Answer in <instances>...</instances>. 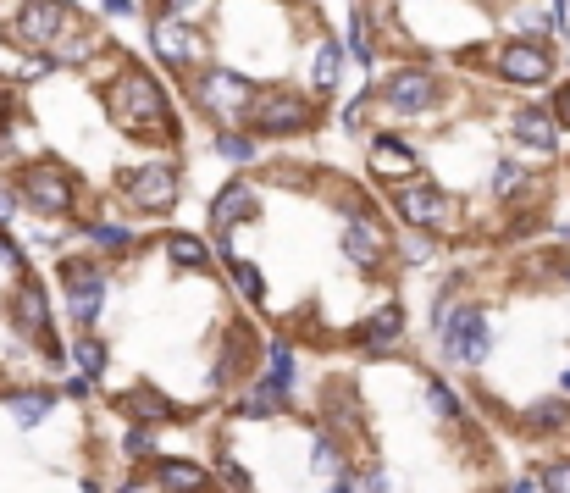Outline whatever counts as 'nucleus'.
<instances>
[{
  "label": "nucleus",
  "mask_w": 570,
  "mask_h": 493,
  "mask_svg": "<svg viewBox=\"0 0 570 493\" xmlns=\"http://www.w3.org/2000/svg\"><path fill=\"white\" fill-rule=\"evenodd\" d=\"M499 73L510 78V84H548V73H554V56H548L537 39H510V45L499 50Z\"/></svg>",
  "instance_id": "f8f14e48"
},
{
  "label": "nucleus",
  "mask_w": 570,
  "mask_h": 493,
  "mask_svg": "<svg viewBox=\"0 0 570 493\" xmlns=\"http://www.w3.org/2000/svg\"><path fill=\"white\" fill-rule=\"evenodd\" d=\"M122 410H128V416L139 421V427H167V421H183V416H178V405H172V399L161 394V388H150V383L133 388V394L122 399Z\"/></svg>",
  "instance_id": "a211bd4d"
},
{
  "label": "nucleus",
  "mask_w": 570,
  "mask_h": 493,
  "mask_svg": "<svg viewBox=\"0 0 570 493\" xmlns=\"http://www.w3.org/2000/svg\"><path fill=\"white\" fill-rule=\"evenodd\" d=\"M360 488H366V493H382V488H388V471H382V466H366V471H360Z\"/></svg>",
  "instance_id": "e433bc0d"
},
{
  "label": "nucleus",
  "mask_w": 570,
  "mask_h": 493,
  "mask_svg": "<svg viewBox=\"0 0 570 493\" xmlns=\"http://www.w3.org/2000/svg\"><path fill=\"white\" fill-rule=\"evenodd\" d=\"M12 217H17V189L0 183V222H12Z\"/></svg>",
  "instance_id": "ea45409f"
},
{
  "label": "nucleus",
  "mask_w": 570,
  "mask_h": 493,
  "mask_svg": "<svg viewBox=\"0 0 570 493\" xmlns=\"http://www.w3.org/2000/svg\"><path fill=\"white\" fill-rule=\"evenodd\" d=\"M61 294H67V311L78 327H89L106 305V272L95 261H61Z\"/></svg>",
  "instance_id": "6e6552de"
},
{
  "label": "nucleus",
  "mask_w": 570,
  "mask_h": 493,
  "mask_svg": "<svg viewBox=\"0 0 570 493\" xmlns=\"http://www.w3.org/2000/svg\"><path fill=\"white\" fill-rule=\"evenodd\" d=\"M17 194L34 205L39 217H67L72 205H78V183H72V172L56 167V161H34V167H23Z\"/></svg>",
  "instance_id": "7ed1b4c3"
},
{
  "label": "nucleus",
  "mask_w": 570,
  "mask_h": 493,
  "mask_svg": "<svg viewBox=\"0 0 570 493\" xmlns=\"http://www.w3.org/2000/svg\"><path fill=\"white\" fill-rule=\"evenodd\" d=\"M310 122H316V106L299 95H261L255 100V128L272 133V139H283V133H305Z\"/></svg>",
  "instance_id": "9b49d317"
},
{
  "label": "nucleus",
  "mask_w": 570,
  "mask_h": 493,
  "mask_svg": "<svg viewBox=\"0 0 570 493\" xmlns=\"http://www.w3.org/2000/svg\"><path fill=\"white\" fill-rule=\"evenodd\" d=\"M122 455H128V460H155V433L133 421L128 433H122Z\"/></svg>",
  "instance_id": "72a5a7b5"
},
{
  "label": "nucleus",
  "mask_w": 570,
  "mask_h": 493,
  "mask_svg": "<svg viewBox=\"0 0 570 493\" xmlns=\"http://www.w3.org/2000/svg\"><path fill=\"white\" fill-rule=\"evenodd\" d=\"M504 493H537V482H532V477H521V482H510Z\"/></svg>",
  "instance_id": "c03bdc74"
},
{
  "label": "nucleus",
  "mask_w": 570,
  "mask_h": 493,
  "mask_svg": "<svg viewBox=\"0 0 570 493\" xmlns=\"http://www.w3.org/2000/svg\"><path fill=\"white\" fill-rule=\"evenodd\" d=\"M89 50H95V34H61L56 45H50V61L78 67V61H89Z\"/></svg>",
  "instance_id": "cd10ccee"
},
{
  "label": "nucleus",
  "mask_w": 570,
  "mask_h": 493,
  "mask_svg": "<svg viewBox=\"0 0 570 493\" xmlns=\"http://www.w3.org/2000/svg\"><path fill=\"white\" fill-rule=\"evenodd\" d=\"M233 289L244 294L250 305H266V283H261V266L250 261H233Z\"/></svg>",
  "instance_id": "c756f323"
},
{
  "label": "nucleus",
  "mask_w": 570,
  "mask_h": 493,
  "mask_svg": "<svg viewBox=\"0 0 570 493\" xmlns=\"http://www.w3.org/2000/svg\"><path fill=\"white\" fill-rule=\"evenodd\" d=\"M404 255H410V261H427L432 244H427V239H404Z\"/></svg>",
  "instance_id": "a19ab883"
},
{
  "label": "nucleus",
  "mask_w": 570,
  "mask_h": 493,
  "mask_svg": "<svg viewBox=\"0 0 570 493\" xmlns=\"http://www.w3.org/2000/svg\"><path fill=\"white\" fill-rule=\"evenodd\" d=\"M6 410H12L17 427H39V421L56 410V394H50V388H34V394H6Z\"/></svg>",
  "instance_id": "4be33fe9"
},
{
  "label": "nucleus",
  "mask_w": 570,
  "mask_h": 493,
  "mask_svg": "<svg viewBox=\"0 0 570 493\" xmlns=\"http://www.w3.org/2000/svg\"><path fill=\"white\" fill-rule=\"evenodd\" d=\"M366 167H371V178H382V183H404L410 172L421 167V156L404 139H393V133H382L377 145H371V156H366Z\"/></svg>",
  "instance_id": "2eb2a0df"
},
{
  "label": "nucleus",
  "mask_w": 570,
  "mask_h": 493,
  "mask_svg": "<svg viewBox=\"0 0 570 493\" xmlns=\"http://www.w3.org/2000/svg\"><path fill=\"white\" fill-rule=\"evenodd\" d=\"M277 410H288V394L272 383H255L250 394L238 399V416H250V421H266V416H277Z\"/></svg>",
  "instance_id": "5701e85b"
},
{
  "label": "nucleus",
  "mask_w": 570,
  "mask_h": 493,
  "mask_svg": "<svg viewBox=\"0 0 570 493\" xmlns=\"http://www.w3.org/2000/svg\"><path fill=\"white\" fill-rule=\"evenodd\" d=\"M89 250H100V255H122V250H133V233H128V228H117V222H95V228H89Z\"/></svg>",
  "instance_id": "a878e982"
},
{
  "label": "nucleus",
  "mask_w": 570,
  "mask_h": 493,
  "mask_svg": "<svg viewBox=\"0 0 570 493\" xmlns=\"http://www.w3.org/2000/svg\"><path fill=\"white\" fill-rule=\"evenodd\" d=\"M222 488H233V493H250V471L238 466L233 455H222Z\"/></svg>",
  "instance_id": "c9c22d12"
},
{
  "label": "nucleus",
  "mask_w": 570,
  "mask_h": 493,
  "mask_svg": "<svg viewBox=\"0 0 570 493\" xmlns=\"http://www.w3.org/2000/svg\"><path fill=\"white\" fill-rule=\"evenodd\" d=\"M255 84L250 78H238V73H227V67H205L200 73V106L211 111V117H222V122H238V117H255Z\"/></svg>",
  "instance_id": "20e7f679"
},
{
  "label": "nucleus",
  "mask_w": 570,
  "mask_h": 493,
  "mask_svg": "<svg viewBox=\"0 0 570 493\" xmlns=\"http://www.w3.org/2000/svg\"><path fill=\"white\" fill-rule=\"evenodd\" d=\"M393 211H399L410 228H432V233H449L454 228V200L443 189H432V183H399Z\"/></svg>",
  "instance_id": "0eeeda50"
},
{
  "label": "nucleus",
  "mask_w": 570,
  "mask_h": 493,
  "mask_svg": "<svg viewBox=\"0 0 570 493\" xmlns=\"http://www.w3.org/2000/svg\"><path fill=\"white\" fill-rule=\"evenodd\" d=\"M565 394H570V366H565Z\"/></svg>",
  "instance_id": "49530a36"
},
{
  "label": "nucleus",
  "mask_w": 570,
  "mask_h": 493,
  "mask_svg": "<svg viewBox=\"0 0 570 493\" xmlns=\"http://www.w3.org/2000/svg\"><path fill=\"white\" fill-rule=\"evenodd\" d=\"M128 200L139 211H167L178 200V167L172 161H144L139 172H128Z\"/></svg>",
  "instance_id": "9d476101"
},
{
  "label": "nucleus",
  "mask_w": 570,
  "mask_h": 493,
  "mask_svg": "<svg viewBox=\"0 0 570 493\" xmlns=\"http://www.w3.org/2000/svg\"><path fill=\"white\" fill-rule=\"evenodd\" d=\"M404 344V311L399 305H382L377 316H366V327H360V349L366 355H388V349Z\"/></svg>",
  "instance_id": "f3484780"
},
{
  "label": "nucleus",
  "mask_w": 570,
  "mask_h": 493,
  "mask_svg": "<svg viewBox=\"0 0 570 493\" xmlns=\"http://www.w3.org/2000/svg\"><path fill=\"white\" fill-rule=\"evenodd\" d=\"M72 28V12L61 6V0H23L12 17V39L28 50H39V56H50V45H56L61 34Z\"/></svg>",
  "instance_id": "39448f33"
},
{
  "label": "nucleus",
  "mask_w": 570,
  "mask_h": 493,
  "mask_svg": "<svg viewBox=\"0 0 570 493\" xmlns=\"http://www.w3.org/2000/svg\"><path fill=\"white\" fill-rule=\"evenodd\" d=\"M100 6H106L111 17H133V12H139V6H133V0H100Z\"/></svg>",
  "instance_id": "79ce46f5"
},
{
  "label": "nucleus",
  "mask_w": 570,
  "mask_h": 493,
  "mask_svg": "<svg viewBox=\"0 0 570 493\" xmlns=\"http://www.w3.org/2000/svg\"><path fill=\"white\" fill-rule=\"evenodd\" d=\"M427 405L438 410L443 421H465V405H460V394H454L449 383H427Z\"/></svg>",
  "instance_id": "7c9ffc66"
},
{
  "label": "nucleus",
  "mask_w": 570,
  "mask_h": 493,
  "mask_svg": "<svg viewBox=\"0 0 570 493\" xmlns=\"http://www.w3.org/2000/svg\"><path fill=\"white\" fill-rule=\"evenodd\" d=\"M6 311H12V322H17L23 338H39V344L50 338V294L39 289V283H17L12 300H6Z\"/></svg>",
  "instance_id": "ddd939ff"
},
{
  "label": "nucleus",
  "mask_w": 570,
  "mask_h": 493,
  "mask_svg": "<svg viewBox=\"0 0 570 493\" xmlns=\"http://www.w3.org/2000/svg\"><path fill=\"white\" fill-rule=\"evenodd\" d=\"M255 211H261V194H255L250 183H227L211 205V222L216 228H238V222H250Z\"/></svg>",
  "instance_id": "6ab92c4d"
},
{
  "label": "nucleus",
  "mask_w": 570,
  "mask_h": 493,
  "mask_svg": "<svg viewBox=\"0 0 570 493\" xmlns=\"http://www.w3.org/2000/svg\"><path fill=\"white\" fill-rule=\"evenodd\" d=\"M261 383H272V388H283V394H294V349H288V338H277V344H272Z\"/></svg>",
  "instance_id": "393cba45"
},
{
  "label": "nucleus",
  "mask_w": 570,
  "mask_h": 493,
  "mask_svg": "<svg viewBox=\"0 0 570 493\" xmlns=\"http://www.w3.org/2000/svg\"><path fill=\"white\" fill-rule=\"evenodd\" d=\"M510 128H515V139H521L526 150H554L559 145V122H554V111H543V106H521L510 117Z\"/></svg>",
  "instance_id": "dca6fc26"
},
{
  "label": "nucleus",
  "mask_w": 570,
  "mask_h": 493,
  "mask_svg": "<svg viewBox=\"0 0 570 493\" xmlns=\"http://www.w3.org/2000/svg\"><path fill=\"white\" fill-rule=\"evenodd\" d=\"M167 255H172L178 266H205V261H211V255H205V244L189 239V233H172V239H167Z\"/></svg>",
  "instance_id": "2f4dec72"
},
{
  "label": "nucleus",
  "mask_w": 570,
  "mask_h": 493,
  "mask_svg": "<svg viewBox=\"0 0 570 493\" xmlns=\"http://www.w3.org/2000/svg\"><path fill=\"white\" fill-rule=\"evenodd\" d=\"M106 106H111V117H117L128 133H144V139H172V133H178V128H172L167 95H161V84H155L150 73H122L117 84H111Z\"/></svg>",
  "instance_id": "f257e3e1"
},
{
  "label": "nucleus",
  "mask_w": 570,
  "mask_h": 493,
  "mask_svg": "<svg viewBox=\"0 0 570 493\" xmlns=\"http://www.w3.org/2000/svg\"><path fill=\"white\" fill-rule=\"evenodd\" d=\"M72 361H78V372H84V377H100V372H106V344H100L95 333H84L78 344H72Z\"/></svg>",
  "instance_id": "c85d7f7f"
},
{
  "label": "nucleus",
  "mask_w": 570,
  "mask_h": 493,
  "mask_svg": "<svg viewBox=\"0 0 570 493\" xmlns=\"http://www.w3.org/2000/svg\"><path fill=\"white\" fill-rule=\"evenodd\" d=\"M150 45L161 61H172V67H200V61H211V45H205V34L194 23H183V17H155L150 23Z\"/></svg>",
  "instance_id": "423d86ee"
},
{
  "label": "nucleus",
  "mask_w": 570,
  "mask_h": 493,
  "mask_svg": "<svg viewBox=\"0 0 570 493\" xmlns=\"http://www.w3.org/2000/svg\"><path fill=\"white\" fill-rule=\"evenodd\" d=\"M344 255H349V261H360V266H377L382 255H388V233H382L371 217H355L344 228Z\"/></svg>",
  "instance_id": "aec40b11"
},
{
  "label": "nucleus",
  "mask_w": 570,
  "mask_h": 493,
  "mask_svg": "<svg viewBox=\"0 0 570 493\" xmlns=\"http://www.w3.org/2000/svg\"><path fill=\"white\" fill-rule=\"evenodd\" d=\"M216 156L233 161V167H250V161H255V145L244 139V133H222V139H216Z\"/></svg>",
  "instance_id": "473e14b6"
},
{
  "label": "nucleus",
  "mask_w": 570,
  "mask_h": 493,
  "mask_svg": "<svg viewBox=\"0 0 570 493\" xmlns=\"http://www.w3.org/2000/svg\"><path fill=\"white\" fill-rule=\"evenodd\" d=\"M554 122L570 128V84H559V95H554Z\"/></svg>",
  "instance_id": "4c0bfd02"
},
{
  "label": "nucleus",
  "mask_w": 570,
  "mask_h": 493,
  "mask_svg": "<svg viewBox=\"0 0 570 493\" xmlns=\"http://www.w3.org/2000/svg\"><path fill=\"white\" fill-rule=\"evenodd\" d=\"M432 322H438V344L449 361H487V349H493V322H487V311H476V305L454 300V294H443L438 311H432Z\"/></svg>",
  "instance_id": "f03ea898"
},
{
  "label": "nucleus",
  "mask_w": 570,
  "mask_h": 493,
  "mask_svg": "<svg viewBox=\"0 0 570 493\" xmlns=\"http://www.w3.org/2000/svg\"><path fill=\"white\" fill-rule=\"evenodd\" d=\"M89 388H95V377H84V372L67 377V399H89Z\"/></svg>",
  "instance_id": "58836bf2"
},
{
  "label": "nucleus",
  "mask_w": 570,
  "mask_h": 493,
  "mask_svg": "<svg viewBox=\"0 0 570 493\" xmlns=\"http://www.w3.org/2000/svg\"><path fill=\"white\" fill-rule=\"evenodd\" d=\"M310 84H316V89H333L338 84V45H333V39H321L316 56H310Z\"/></svg>",
  "instance_id": "bb28decb"
},
{
  "label": "nucleus",
  "mask_w": 570,
  "mask_h": 493,
  "mask_svg": "<svg viewBox=\"0 0 570 493\" xmlns=\"http://www.w3.org/2000/svg\"><path fill=\"white\" fill-rule=\"evenodd\" d=\"M327 493H360V482H355V471H349V477H338V482H327Z\"/></svg>",
  "instance_id": "37998d69"
},
{
  "label": "nucleus",
  "mask_w": 570,
  "mask_h": 493,
  "mask_svg": "<svg viewBox=\"0 0 570 493\" xmlns=\"http://www.w3.org/2000/svg\"><path fill=\"white\" fill-rule=\"evenodd\" d=\"M84 493H106V488H100V482H95V477H89V482H84Z\"/></svg>",
  "instance_id": "a18cd8bd"
},
{
  "label": "nucleus",
  "mask_w": 570,
  "mask_h": 493,
  "mask_svg": "<svg viewBox=\"0 0 570 493\" xmlns=\"http://www.w3.org/2000/svg\"><path fill=\"white\" fill-rule=\"evenodd\" d=\"M526 427H532V433H565V427H570V405H565V399H537V405L526 410Z\"/></svg>",
  "instance_id": "b1692460"
},
{
  "label": "nucleus",
  "mask_w": 570,
  "mask_h": 493,
  "mask_svg": "<svg viewBox=\"0 0 570 493\" xmlns=\"http://www.w3.org/2000/svg\"><path fill=\"white\" fill-rule=\"evenodd\" d=\"M250 355H255V349H250V338H244V333L233 327V333H227V344H222V355H216L211 383H216V388H238L244 377H250Z\"/></svg>",
  "instance_id": "412c9836"
},
{
  "label": "nucleus",
  "mask_w": 570,
  "mask_h": 493,
  "mask_svg": "<svg viewBox=\"0 0 570 493\" xmlns=\"http://www.w3.org/2000/svg\"><path fill=\"white\" fill-rule=\"evenodd\" d=\"M155 488L161 493H211V471L200 460H183V455H155Z\"/></svg>",
  "instance_id": "4468645a"
},
{
  "label": "nucleus",
  "mask_w": 570,
  "mask_h": 493,
  "mask_svg": "<svg viewBox=\"0 0 570 493\" xmlns=\"http://www.w3.org/2000/svg\"><path fill=\"white\" fill-rule=\"evenodd\" d=\"M443 95V84L432 73H421V67H404V73L388 78V89H382V100H388V111H410V117H421V111H432Z\"/></svg>",
  "instance_id": "1a4fd4ad"
},
{
  "label": "nucleus",
  "mask_w": 570,
  "mask_h": 493,
  "mask_svg": "<svg viewBox=\"0 0 570 493\" xmlns=\"http://www.w3.org/2000/svg\"><path fill=\"white\" fill-rule=\"evenodd\" d=\"M537 488L543 493H570V460H548L543 477H537Z\"/></svg>",
  "instance_id": "f704fd0d"
}]
</instances>
